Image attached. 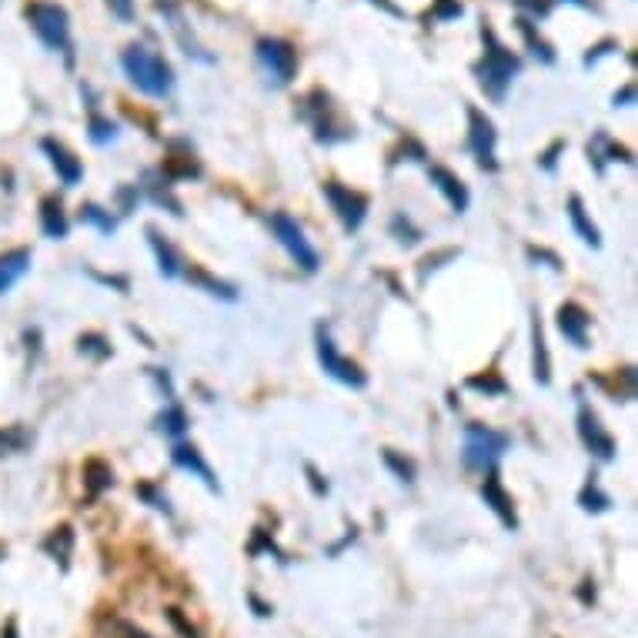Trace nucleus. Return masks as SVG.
<instances>
[{
    "label": "nucleus",
    "mask_w": 638,
    "mask_h": 638,
    "mask_svg": "<svg viewBox=\"0 0 638 638\" xmlns=\"http://www.w3.org/2000/svg\"><path fill=\"white\" fill-rule=\"evenodd\" d=\"M482 40H485V54H482V60L472 67L474 81H478V87L485 91V97H492L495 104H501L505 101V94H509L511 81L518 77L521 71V58L518 54H511L501 40H498L495 27L482 24Z\"/></svg>",
    "instance_id": "f257e3e1"
},
{
    "label": "nucleus",
    "mask_w": 638,
    "mask_h": 638,
    "mask_svg": "<svg viewBox=\"0 0 638 638\" xmlns=\"http://www.w3.org/2000/svg\"><path fill=\"white\" fill-rule=\"evenodd\" d=\"M297 118L315 130V141L318 144H341L348 141V137H355V124L344 118L341 107L334 104V97L328 94L324 87H311V91L301 97Z\"/></svg>",
    "instance_id": "f03ea898"
},
{
    "label": "nucleus",
    "mask_w": 638,
    "mask_h": 638,
    "mask_svg": "<svg viewBox=\"0 0 638 638\" xmlns=\"http://www.w3.org/2000/svg\"><path fill=\"white\" fill-rule=\"evenodd\" d=\"M120 67L128 74V81L147 97H167L174 87V71L157 50L144 48V44H130L120 54Z\"/></svg>",
    "instance_id": "7ed1b4c3"
},
{
    "label": "nucleus",
    "mask_w": 638,
    "mask_h": 638,
    "mask_svg": "<svg viewBox=\"0 0 638 638\" xmlns=\"http://www.w3.org/2000/svg\"><path fill=\"white\" fill-rule=\"evenodd\" d=\"M24 17L31 31L40 37V44L48 50H58L74 64V40H71V13L54 0H31L24 7Z\"/></svg>",
    "instance_id": "20e7f679"
},
{
    "label": "nucleus",
    "mask_w": 638,
    "mask_h": 638,
    "mask_svg": "<svg viewBox=\"0 0 638 638\" xmlns=\"http://www.w3.org/2000/svg\"><path fill=\"white\" fill-rule=\"evenodd\" d=\"M509 448V435H501V431H492L488 425H472L465 428V448H461V461H465V468H472V472H492L498 465V458L505 455Z\"/></svg>",
    "instance_id": "39448f33"
},
{
    "label": "nucleus",
    "mask_w": 638,
    "mask_h": 638,
    "mask_svg": "<svg viewBox=\"0 0 638 638\" xmlns=\"http://www.w3.org/2000/svg\"><path fill=\"white\" fill-rule=\"evenodd\" d=\"M254 58H258L261 71L268 74V81L274 87H288V84L295 81L297 50L291 40H284V37H261L258 44H254Z\"/></svg>",
    "instance_id": "423d86ee"
},
{
    "label": "nucleus",
    "mask_w": 638,
    "mask_h": 638,
    "mask_svg": "<svg viewBox=\"0 0 638 638\" xmlns=\"http://www.w3.org/2000/svg\"><path fill=\"white\" fill-rule=\"evenodd\" d=\"M268 225H271V235L278 237V244L291 254V261H295L301 271H307V274L318 271V251L307 244L305 231H301V225H297L291 214L274 211L271 217H268Z\"/></svg>",
    "instance_id": "0eeeda50"
},
{
    "label": "nucleus",
    "mask_w": 638,
    "mask_h": 638,
    "mask_svg": "<svg viewBox=\"0 0 638 638\" xmlns=\"http://www.w3.org/2000/svg\"><path fill=\"white\" fill-rule=\"evenodd\" d=\"M315 351H318L321 368H324L334 381H341V385H348V388H365L368 385V375L351 361V358H344L341 351H338V344H334L332 332H328L324 324L315 328Z\"/></svg>",
    "instance_id": "6e6552de"
},
{
    "label": "nucleus",
    "mask_w": 638,
    "mask_h": 638,
    "mask_svg": "<svg viewBox=\"0 0 638 638\" xmlns=\"http://www.w3.org/2000/svg\"><path fill=\"white\" fill-rule=\"evenodd\" d=\"M465 114H468V151H472L474 164L482 167V171H498V157H495V144H498V130L492 124L482 107L468 104L465 107Z\"/></svg>",
    "instance_id": "1a4fd4ad"
},
{
    "label": "nucleus",
    "mask_w": 638,
    "mask_h": 638,
    "mask_svg": "<svg viewBox=\"0 0 638 638\" xmlns=\"http://www.w3.org/2000/svg\"><path fill=\"white\" fill-rule=\"evenodd\" d=\"M321 191H324L328 204L334 208V214L341 217L344 231H358V227L365 225V217H368V194L344 188V184H338V181H324V184H321Z\"/></svg>",
    "instance_id": "9d476101"
},
{
    "label": "nucleus",
    "mask_w": 638,
    "mask_h": 638,
    "mask_svg": "<svg viewBox=\"0 0 638 638\" xmlns=\"http://www.w3.org/2000/svg\"><path fill=\"white\" fill-rule=\"evenodd\" d=\"M579 435H581V441H585V448H589L598 461L615 458V438L605 431L602 421H598V414L591 412L589 404H581V412H579Z\"/></svg>",
    "instance_id": "9b49d317"
},
{
    "label": "nucleus",
    "mask_w": 638,
    "mask_h": 638,
    "mask_svg": "<svg viewBox=\"0 0 638 638\" xmlns=\"http://www.w3.org/2000/svg\"><path fill=\"white\" fill-rule=\"evenodd\" d=\"M482 498H485V505L495 511L498 521H501L509 532H515V528H518L515 501H511V495L505 492V485H501V478H498L495 468H492V472H485V482H482Z\"/></svg>",
    "instance_id": "f8f14e48"
},
{
    "label": "nucleus",
    "mask_w": 638,
    "mask_h": 638,
    "mask_svg": "<svg viewBox=\"0 0 638 638\" xmlns=\"http://www.w3.org/2000/svg\"><path fill=\"white\" fill-rule=\"evenodd\" d=\"M40 151L48 154L50 167L58 171V178L64 181L67 188H74V184L84 178V164L74 157V151H67V147L58 141V137H44V141H40Z\"/></svg>",
    "instance_id": "ddd939ff"
},
{
    "label": "nucleus",
    "mask_w": 638,
    "mask_h": 638,
    "mask_svg": "<svg viewBox=\"0 0 638 638\" xmlns=\"http://www.w3.org/2000/svg\"><path fill=\"white\" fill-rule=\"evenodd\" d=\"M555 321H558V332L565 334V338L575 344V348H589V324H591V318H589V311H585V307L575 305V301H568V305L558 307Z\"/></svg>",
    "instance_id": "4468645a"
},
{
    "label": "nucleus",
    "mask_w": 638,
    "mask_h": 638,
    "mask_svg": "<svg viewBox=\"0 0 638 638\" xmlns=\"http://www.w3.org/2000/svg\"><path fill=\"white\" fill-rule=\"evenodd\" d=\"M161 174L167 181H184V178H201V161L194 157L188 144L174 141L171 144V154L164 157V167H161Z\"/></svg>",
    "instance_id": "2eb2a0df"
},
{
    "label": "nucleus",
    "mask_w": 638,
    "mask_h": 638,
    "mask_svg": "<svg viewBox=\"0 0 638 638\" xmlns=\"http://www.w3.org/2000/svg\"><path fill=\"white\" fill-rule=\"evenodd\" d=\"M428 178H431V184H435L445 198H448V204L455 208V211H468V188L461 184V178L455 174V171H448V167L441 164H428Z\"/></svg>",
    "instance_id": "dca6fc26"
},
{
    "label": "nucleus",
    "mask_w": 638,
    "mask_h": 638,
    "mask_svg": "<svg viewBox=\"0 0 638 638\" xmlns=\"http://www.w3.org/2000/svg\"><path fill=\"white\" fill-rule=\"evenodd\" d=\"M171 458H174V465L178 468H184V472H194L198 478H201L204 485L211 488V492H217V478H214V472H211V465L201 458V451L194 448V445H184V441H178L174 445V451H171Z\"/></svg>",
    "instance_id": "f3484780"
},
{
    "label": "nucleus",
    "mask_w": 638,
    "mask_h": 638,
    "mask_svg": "<svg viewBox=\"0 0 638 638\" xmlns=\"http://www.w3.org/2000/svg\"><path fill=\"white\" fill-rule=\"evenodd\" d=\"M147 241H151L161 274H164V278H181V274H184V261H181V254L174 251V244H171L157 227H147Z\"/></svg>",
    "instance_id": "a211bd4d"
},
{
    "label": "nucleus",
    "mask_w": 638,
    "mask_h": 638,
    "mask_svg": "<svg viewBox=\"0 0 638 638\" xmlns=\"http://www.w3.org/2000/svg\"><path fill=\"white\" fill-rule=\"evenodd\" d=\"M27 271H31V251L27 248L4 251L0 254V295H7Z\"/></svg>",
    "instance_id": "6ab92c4d"
},
{
    "label": "nucleus",
    "mask_w": 638,
    "mask_h": 638,
    "mask_svg": "<svg viewBox=\"0 0 638 638\" xmlns=\"http://www.w3.org/2000/svg\"><path fill=\"white\" fill-rule=\"evenodd\" d=\"M40 227H44V235L54 237V241H60V237H67V231H71V221H67V211H64V204H60V198H44L40 201Z\"/></svg>",
    "instance_id": "aec40b11"
},
{
    "label": "nucleus",
    "mask_w": 638,
    "mask_h": 638,
    "mask_svg": "<svg viewBox=\"0 0 638 638\" xmlns=\"http://www.w3.org/2000/svg\"><path fill=\"white\" fill-rule=\"evenodd\" d=\"M515 27H518L521 40H525V48L532 50V58H538L542 64H555V48L545 40L542 34H538V24H535L532 17H515Z\"/></svg>",
    "instance_id": "412c9836"
},
{
    "label": "nucleus",
    "mask_w": 638,
    "mask_h": 638,
    "mask_svg": "<svg viewBox=\"0 0 638 638\" xmlns=\"http://www.w3.org/2000/svg\"><path fill=\"white\" fill-rule=\"evenodd\" d=\"M111 485H114V472H111L107 461L101 458L84 461V492H87V501L101 498Z\"/></svg>",
    "instance_id": "4be33fe9"
},
{
    "label": "nucleus",
    "mask_w": 638,
    "mask_h": 638,
    "mask_svg": "<svg viewBox=\"0 0 638 638\" xmlns=\"http://www.w3.org/2000/svg\"><path fill=\"white\" fill-rule=\"evenodd\" d=\"M184 278H188L191 284L204 288L208 295L221 297V301H237V288H235V284H227V281H221V278L208 274L201 264H191V268H184Z\"/></svg>",
    "instance_id": "5701e85b"
},
{
    "label": "nucleus",
    "mask_w": 638,
    "mask_h": 638,
    "mask_svg": "<svg viewBox=\"0 0 638 638\" xmlns=\"http://www.w3.org/2000/svg\"><path fill=\"white\" fill-rule=\"evenodd\" d=\"M589 157L595 161L598 171H605V161H622V164H632V151L615 144L608 134H595V141L589 144Z\"/></svg>",
    "instance_id": "b1692460"
},
{
    "label": "nucleus",
    "mask_w": 638,
    "mask_h": 638,
    "mask_svg": "<svg viewBox=\"0 0 638 638\" xmlns=\"http://www.w3.org/2000/svg\"><path fill=\"white\" fill-rule=\"evenodd\" d=\"M568 217H572V227H575V235L591 244V248H602V235H598V227L591 225V217L585 214V204H581L579 194H572L568 198Z\"/></svg>",
    "instance_id": "393cba45"
},
{
    "label": "nucleus",
    "mask_w": 638,
    "mask_h": 638,
    "mask_svg": "<svg viewBox=\"0 0 638 638\" xmlns=\"http://www.w3.org/2000/svg\"><path fill=\"white\" fill-rule=\"evenodd\" d=\"M44 552H48L60 568L71 565V555H74V528L71 525H58V528L44 538Z\"/></svg>",
    "instance_id": "a878e982"
},
{
    "label": "nucleus",
    "mask_w": 638,
    "mask_h": 638,
    "mask_svg": "<svg viewBox=\"0 0 638 638\" xmlns=\"http://www.w3.org/2000/svg\"><path fill=\"white\" fill-rule=\"evenodd\" d=\"M532 341H535V381L538 385H548L552 381V358H548V344H545V328L538 315L532 321Z\"/></svg>",
    "instance_id": "bb28decb"
},
{
    "label": "nucleus",
    "mask_w": 638,
    "mask_h": 638,
    "mask_svg": "<svg viewBox=\"0 0 638 638\" xmlns=\"http://www.w3.org/2000/svg\"><path fill=\"white\" fill-rule=\"evenodd\" d=\"M157 431L167 438H181L188 431V412H184L178 402H171L164 412L157 414Z\"/></svg>",
    "instance_id": "cd10ccee"
},
{
    "label": "nucleus",
    "mask_w": 638,
    "mask_h": 638,
    "mask_svg": "<svg viewBox=\"0 0 638 638\" xmlns=\"http://www.w3.org/2000/svg\"><path fill=\"white\" fill-rule=\"evenodd\" d=\"M87 137L94 144H111L118 141V124L111 118H104V114H91V120H87Z\"/></svg>",
    "instance_id": "c85d7f7f"
},
{
    "label": "nucleus",
    "mask_w": 638,
    "mask_h": 638,
    "mask_svg": "<svg viewBox=\"0 0 638 638\" xmlns=\"http://www.w3.org/2000/svg\"><path fill=\"white\" fill-rule=\"evenodd\" d=\"M81 221H84V225H94L101 235H114V227H118V221L111 217V211H104L101 204H84V208H81Z\"/></svg>",
    "instance_id": "c756f323"
},
{
    "label": "nucleus",
    "mask_w": 638,
    "mask_h": 638,
    "mask_svg": "<svg viewBox=\"0 0 638 638\" xmlns=\"http://www.w3.org/2000/svg\"><path fill=\"white\" fill-rule=\"evenodd\" d=\"M381 458H385V465H388L391 472L398 474V482H404V485H412L414 474H418V468H414L412 458H404V455H398L394 448H385L381 451Z\"/></svg>",
    "instance_id": "7c9ffc66"
},
{
    "label": "nucleus",
    "mask_w": 638,
    "mask_h": 638,
    "mask_svg": "<svg viewBox=\"0 0 638 638\" xmlns=\"http://www.w3.org/2000/svg\"><path fill=\"white\" fill-rule=\"evenodd\" d=\"M77 348H81V355L94 358V361H104V358H111V341H107L104 334L97 332H87L77 338Z\"/></svg>",
    "instance_id": "2f4dec72"
},
{
    "label": "nucleus",
    "mask_w": 638,
    "mask_h": 638,
    "mask_svg": "<svg viewBox=\"0 0 638 638\" xmlns=\"http://www.w3.org/2000/svg\"><path fill=\"white\" fill-rule=\"evenodd\" d=\"M472 391H482V394H505L509 391V385H505V378L498 375V371H485V375H472V378L465 381Z\"/></svg>",
    "instance_id": "473e14b6"
},
{
    "label": "nucleus",
    "mask_w": 638,
    "mask_h": 638,
    "mask_svg": "<svg viewBox=\"0 0 638 638\" xmlns=\"http://www.w3.org/2000/svg\"><path fill=\"white\" fill-rule=\"evenodd\" d=\"M579 501H581V509H585V511H605L608 505H612V501H608V495H605L602 488H598V482H595V478H591L589 485L581 488Z\"/></svg>",
    "instance_id": "72a5a7b5"
},
{
    "label": "nucleus",
    "mask_w": 638,
    "mask_h": 638,
    "mask_svg": "<svg viewBox=\"0 0 638 638\" xmlns=\"http://www.w3.org/2000/svg\"><path fill=\"white\" fill-rule=\"evenodd\" d=\"M461 0H435V7H431V13H428L425 21H435V24H445V21H455V17H461Z\"/></svg>",
    "instance_id": "f704fd0d"
},
{
    "label": "nucleus",
    "mask_w": 638,
    "mask_h": 638,
    "mask_svg": "<svg viewBox=\"0 0 638 638\" xmlns=\"http://www.w3.org/2000/svg\"><path fill=\"white\" fill-rule=\"evenodd\" d=\"M391 231L398 235V241H402V244H414V241L421 237V231H418V227H412V221H408L404 214H394V221H391Z\"/></svg>",
    "instance_id": "c9c22d12"
},
{
    "label": "nucleus",
    "mask_w": 638,
    "mask_h": 638,
    "mask_svg": "<svg viewBox=\"0 0 638 638\" xmlns=\"http://www.w3.org/2000/svg\"><path fill=\"white\" fill-rule=\"evenodd\" d=\"M24 431L21 428H0V455H11V451L24 448Z\"/></svg>",
    "instance_id": "e433bc0d"
},
{
    "label": "nucleus",
    "mask_w": 638,
    "mask_h": 638,
    "mask_svg": "<svg viewBox=\"0 0 638 638\" xmlns=\"http://www.w3.org/2000/svg\"><path fill=\"white\" fill-rule=\"evenodd\" d=\"M137 495H141L144 501L151 505V509H157V511H164V515H171V505H167V495H161V492H157V488H154V485H147V482H141V485H137Z\"/></svg>",
    "instance_id": "4c0bfd02"
},
{
    "label": "nucleus",
    "mask_w": 638,
    "mask_h": 638,
    "mask_svg": "<svg viewBox=\"0 0 638 638\" xmlns=\"http://www.w3.org/2000/svg\"><path fill=\"white\" fill-rule=\"evenodd\" d=\"M164 615H167V622H171V625L178 628V632H181V635H184V638H201V632H198V628L191 625L188 618L181 615V608H167Z\"/></svg>",
    "instance_id": "58836bf2"
},
{
    "label": "nucleus",
    "mask_w": 638,
    "mask_h": 638,
    "mask_svg": "<svg viewBox=\"0 0 638 638\" xmlns=\"http://www.w3.org/2000/svg\"><path fill=\"white\" fill-rule=\"evenodd\" d=\"M612 50H618V40H612V37H605V40H598V44H595V48L589 50V54H585V64H595V60L598 58H605V54H612Z\"/></svg>",
    "instance_id": "ea45409f"
},
{
    "label": "nucleus",
    "mask_w": 638,
    "mask_h": 638,
    "mask_svg": "<svg viewBox=\"0 0 638 638\" xmlns=\"http://www.w3.org/2000/svg\"><path fill=\"white\" fill-rule=\"evenodd\" d=\"M107 7H111V13L118 17V21H134V0H107Z\"/></svg>",
    "instance_id": "a19ab883"
},
{
    "label": "nucleus",
    "mask_w": 638,
    "mask_h": 638,
    "mask_svg": "<svg viewBox=\"0 0 638 638\" xmlns=\"http://www.w3.org/2000/svg\"><path fill=\"white\" fill-rule=\"evenodd\" d=\"M521 11L535 13V17H548V11H552V4L548 0H515Z\"/></svg>",
    "instance_id": "79ce46f5"
},
{
    "label": "nucleus",
    "mask_w": 638,
    "mask_h": 638,
    "mask_svg": "<svg viewBox=\"0 0 638 638\" xmlns=\"http://www.w3.org/2000/svg\"><path fill=\"white\" fill-rule=\"evenodd\" d=\"M565 151V141H555L552 144V147H548V151L542 154V157H538V164L545 167V171H555V161H558V154Z\"/></svg>",
    "instance_id": "37998d69"
},
{
    "label": "nucleus",
    "mask_w": 638,
    "mask_h": 638,
    "mask_svg": "<svg viewBox=\"0 0 638 638\" xmlns=\"http://www.w3.org/2000/svg\"><path fill=\"white\" fill-rule=\"evenodd\" d=\"M458 251H441V254H435V258H425L421 261V281L428 278V271H435V268H441V261H448V258H455Z\"/></svg>",
    "instance_id": "c03bdc74"
},
{
    "label": "nucleus",
    "mask_w": 638,
    "mask_h": 638,
    "mask_svg": "<svg viewBox=\"0 0 638 638\" xmlns=\"http://www.w3.org/2000/svg\"><path fill=\"white\" fill-rule=\"evenodd\" d=\"M528 258H532V261H548V268H555V271H562V261H558V254H552V251H545V248H528Z\"/></svg>",
    "instance_id": "a18cd8bd"
},
{
    "label": "nucleus",
    "mask_w": 638,
    "mask_h": 638,
    "mask_svg": "<svg viewBox=\"0 0 638 638\" xmlns=\"http://www.w3.org/2000/svg\"><path fill=\"white\" fill-rule=\"evenodd\" d=\"M114 632H118V638H151L144 628L130 625V622H114Z\"/></svg>",
    "instance_id": "49530a36"
},
{
    "label": "nucleus",
    "mask_w": 638,
    "mask_h": 638,
    "mask_svg": "<svg viewBox=\"0 0 638 638\" xmlns=\"http://www.w3.org/2000/svg\"><path fill=\"white\" fill-rule=\"evenodd\" d=\"M615 101V107H628V104H635V84H625L618 94L612 97Z\"/></svg>",
    "instance_id": "de8ad7c7"
},
{
    "label": "nucleus",
    "mask_w": 638,
    "mask_h": 638,
    "mask_svg": "<svg viewBox=\"0 0 638 638\" xmlns=\"http://www.w3.org/2000/svg\"><path fill=\"white\" fill-rule=\"evenodd\" d=\"M118 198H120V208H124V214H128L130 208H134V201H137V188H120Z\"/></svg>",
    "instance_id": "09e8293b"
},
{
    "label": "nucleus",
    "mask_w": 638,
    "mask_h": 638,
    "mask_svg": "<svg viewBox=\"0 0 638 638\" xmlns=\"http://www.w3.org/2000/svg\"><path fill=\"white\" fill-rule=\"evenodd\" d=\"M251 605H254V612H258L261 618H268V615H271V605H264L258 595H251Z\"/></svg>",
    "instance_id": "8fccbe9b"
},
{
    "label": "nucleus",
    "mask_w": 638,
    "mask_h": 638,
    "mask_svg": "<svg viewBox=\"0 0 638 638\" xmlns=\"http://www.w3.org/2000/svg\"><path fill=\"white\" fill-rule=\"evenodd\" d=\"M307 474H311V485H315V492H328V485H324V482H321V474L315 472V468H311V465H307Z\"/></svg>",
    "instance_id": "3c124183"
},
{
    "label": "nucleus",
    "mask_w": 638,
    "mask_h": 638,
    "mask_svg": "<svg viewBox=\"0 0 638 638\" xmlns=\"http://www.w3.org/2000/svg\"><path fill=\"white\" fill-rule=\"evenodd\" d=\"M0 638H17V618H7V625H4Z\"/></svg>",
    "instance_id": "603ef678"
},
{
    "label": "nucleus",
    "mask_w": 638,
    "mask_h": 638,
    "mask_svg": "<svg viewBox=\"0 0 638 638\" xmlns=\"http://www.w3.org/2000/svg\"><path fill=\"white\" fill-rule=\"evenodd\" d=\"M371 4H381V7H385V11H388V13H394V17H404V11H402V7H394V4H391V0H371Z\"/></svg>",
    "instance_id": "864d4df0"
},
{
    "label": "nucleus",
    "mask_w": 638,
    "mask_h": 638,
    "mask_svg": "<svg viewBox=\"0 0 638 638\" xmlns=\"http://www.w3.org/2000/svg\"><path fill=\"white\" fill-rule=\"evenodd\" d=\"M568 4H579V7H591V0H568Z\"/></svg>",
    "instance_id": "5fc2aeb1"
},
{
    "label": "nucleus",
    "mask_w": 638,
    "mask_h": 638,
    "mask_svg": "<svg viewBox=\"0 0 638 638\" xmlns=\"http://www.w3.org/2000/svg\"><path fill=\"white\" fill-rule=\"evenodd\" d=\"M0 558H4V548H0Z\"/></svg>",
    "instance_id": "6e6d98bb"
}]
</instances>
